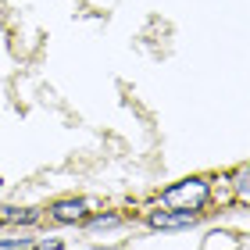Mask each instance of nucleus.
Masks as SVG:
<instances>
[{"mask_svg":"<svg viewBox=\"0 0 250 250\" xmlns=\"http://www.w3.org/2000/svg\"><path fill=\"white\" fill-rule=\"evenodd\" d=\"M50 218H54V222H61V225L86 222V200H75V197H68V200H58V204L50 208Z\"/></svg>","mask_w":250,"mask_h":250,"instance_id":"7ed1b4c3","label":"nucleus"},{"mask_svg":"<svg viewBox=\"0 0 250 250\" xmlns=\"http://www.w3.org/2000/svg\"><path fill=\"white\" fill-rule=\"evenodd\" d=\"M122 218L118 214H97V218H89V229H111V225H118Z\"/></svg>","mask_w":250,"mask_h":250,"instance_id":"423d86ee","label":"nucleus"},{"mask_svg":"<svg viewBox=\"0 0 250 250\" xmlns=\"http://www.w3.org/2000/svg\"><path fill=\"white\" fill-rule=\"evenodd\" d=\"M40 218V211L32 208H0V222H18V225H32Z\"/></svg>","mask_w":250,"mask_h":250,"instance_id":"20e7f679","label":"nucleus"},{"mask_svg":"<svg viewBox=\"0 0 250 250\" xmlns=\"http://www.w3.org/2000/svg\"><path fill=\"white\" fill-rule=\"evenodd\" d=\"M197 211H154L150 225L154 229H189V225H197Z\"/></svg>","mask_w":250,"mask_h":250,"instance_id":"f03ea898","label":"nucleus"},{"mask_svg":"<svg viewBox=\"0 0 250 250\" xmlns=\"http://www.w3.org/2000/svg\"><path fill=\"white\" fill-rule=\"evenodd\" d=\"M211 197V183L208 179H183V183L168 186L161 193V200L168 204L172 211H200Z\"/></svg>","mask_w":250,"mask_h":250,"instance_id":"f257e3e1","label":"nucleus"},{"mask_svg":"<svg viewBox=\"0 0 250 250\" xmlns=\"http://www.w3.org/2000/svg\"><path fill=\"white\" fill-rule=\"evenodd\" d=\"M236 197H240L243 204H250V165L236 172Z\"/></svg>","mask_w":250,"mask_h":250,"instance_id":"39448f33","label":"nucleus"}]
</instances>
